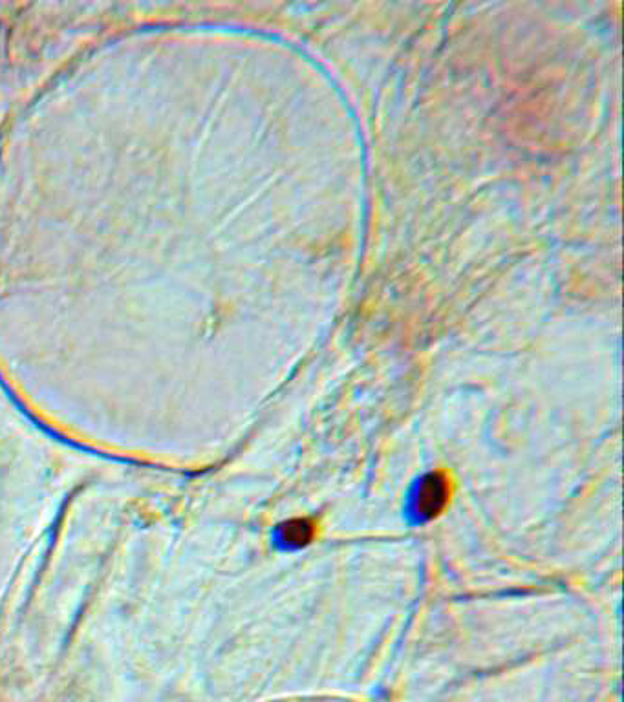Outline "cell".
I'll list each match as a JSON object with an SVG mask.
<instances>
[{
  "label": "cell",
  "instance_id": "obj_2",
  "mask_svg": "<svg viewBox=\"0 0 624 702\" xmlns=\"http://www.w3.org/2000/svg\"><path fill=\"white\" fill-rule=\"evenodd\" d=\"M317 527L308 518H293L290 522L280 525V538L290 547H306L313 542Z\"/></svg>",
  "mask_w": 624,
  "mask_h": 702
},
{
  "label": "cell",
  "instance_id": "obj_1",
  "mask_svg": "<svg viewBox=\"0 0 624 702\" xmlns=\"http://www.w3.org/2000/svg\"><path fill=\"white\" fill-rule=\"evenodd\" d=\"M449 481L442 472H432L421 481L418 498H416V512L421 520H434L438 518L447 503H449Z\"/></svg>",
  "mask_w": 624,
  "mask_h": 702
}]
</instances>
